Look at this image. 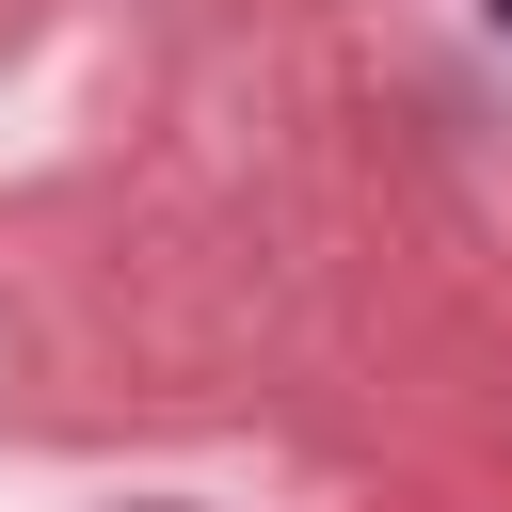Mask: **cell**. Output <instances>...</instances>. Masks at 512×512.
I'll list each match as a JSON object with an SVG mask.
<instances>
[{
  "label": "cell",
  "mask_w": 512,
  "mask_h": 512,
  "mask_svg": "<svg viewBox=\"0 0 512 512\" xmlns=\"http://www.w3.org/2000/svg\"><path fill=\"white\" fill-rule=\"evenodd\" d=\"M496 32H512V0H496Z\"/></svg>",
  "instance_id": "1"
}]
</instances>
